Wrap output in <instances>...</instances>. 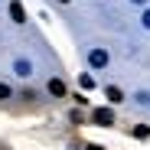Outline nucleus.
<instances>
[{
	"instance_id": "nucleus-7",
	"label": "nucleus",
	"mask_w": 150,
	"mask_h": 150,
	"mask_svg": "<svg viewBox=\"0 0 150 150\" xmlns=\"http://www.w3.org/2000/svg\"><path fill=\"white\" fill-rule=\"evenodd\" d=\"M4 98H10V85H7V82H0V101H4Z\"/></svg>"
},
{
	"instance_id": "nucleus-11",
	"label": "nucleus",
	"mask_w": 150,
	"mask_h": 150,
	"mask_svg": "<svg viewBox=\"0 0 150 150\" xmlns=\"http://www.w3.org/2000/svg\"><path fill=\"white\" fill-rule=\"evenodd\" d=\"M134 4H144V0H134Z\"/></svg>"
},
{
	"instance_id": "nucleus-8",
	"label": "nucleus",
	"mask_w": 150,
	"mask_h": 150,
	"mask_svg": "<svg viewBox=\"0 0 150 150\" xmlns=\"http://www.w3.org/2000/svg\"><path fill=\"white\" fill-rule=\"evenodd\" d=\"M144 26H147V30H150V10H147V13H144Z\"/></svg>"
},
{
	"instance_id": "nucleus-3",
	"label": "nucleus",
	"mask_w": 150,
	"mask_h": 150,
	"mask_svg": "<svg viewBox=\"0 0 150 150\" xmlns=\"http://www.w3.org/2000/svg\"><path fill=\"white\" fill-rule=\"evenodd\" d=\"M10 16H13V23H26V13H23V4H20V0L10 4Z\"/></svg>"
},
{
	"instance_id": "nucleus-6",
	"label": "nucleus",
	"mask_w": 150,
	"mask_h": 150,
	"mask_svg": "<svg viewBox=\"0 0 150 150\" xmlns=\"http://www.w3.org/2000/svg\"><path fill=\"white\" fill-rule=\"evenodd\" d=\"M16 75H23V79H26V75H30V62H23V59H16Z\"/></svg>"
},
{
	"instance_id": "nucleus-10",
	"label": "nucleus",
	"mask_w": 150,
	"mask_h": 150,
	"mask_svg": "<svg viewBox=\"0 0 150 150\" xmlns=\"http://www.w3.org/2000/svg\"><path fill=\"white\" fill-rule=\"evenodd\" d=\"M59 4H69V0H59Z\"/></svg>"
},
{
	"instance_id": "nucleus-4",
	"label": "nucleus",
	"mask_w": 150,
	"mask_h": 150,
	"mask_svg": "<svg viewBox=\"0 0 150 150\" xmlns=\"http://www.w3.org/2000/svg\"><path fill=\"white\" fill-rule=\"evenodd\" d=\"M49 95H56V98H62V95H65V85H62L59 79H49Z\"/></svg>"
},
{
	"instance_id": "nucleus-2",
	"label": "nucleus",
	"mask_w": 150,
	"mask_h": 150,
	"mask_svg": "<svg viewBox=\"0 0 150 150\" xmlns=\"http://www.w3.org/2000/svg\"><path fill=\"white\" fill-rule=\"evenodd\" d=\"M91 117H95V124H101V127H108V124H114V114H111L108 108H98V111H95Z\"/></svg>"
},
{
	"instance_id": "nucleus-1",
	"label": "nucleus",
	"mask_w": 150,
	"mask_h": 150,
	"mask_svg": "<svg viewBox=\"0 0 150 150\" xmlns=\"http://www.w3.org/2000/svg\"><path fill=\"white\" fill-rule=\"evenodd\" d=\"M88 62H91V69H105V65H108V52H105V49H91V52H88Z\"/></svg>"
},
{
	"instance_id": "nucleus-5",
	"label": "nucleus",
	"mask_w": 150,
	"mask_h": 150,
	"mask_svg": "<svg viewBox=\"0 0 150 150\" xmlns=\"http://www.w3.org/2000/svg\"><path fill=\"white\" fill-rule=\"evenodd\" d=\"M108 98H111V101L117 105V101H124V95H121V88H114V85H108V91H105Z\"/></svg>"
},
{
	"instance_id": "nucleus-9",
	"label": "nucleus",
	"mask_w": 150,
	"mask_h": 150,
	"mask_svg": "<svg viewBox=\"0 0 150 150\" xmlns=\"http://www.w3.org/2000/svg\"><path fill=\"white\" fill-rule=\"evenodd\" d=\"M85 150H105V147H98V144H88V147H85Z\"/></svg>"
}]
</instances>
